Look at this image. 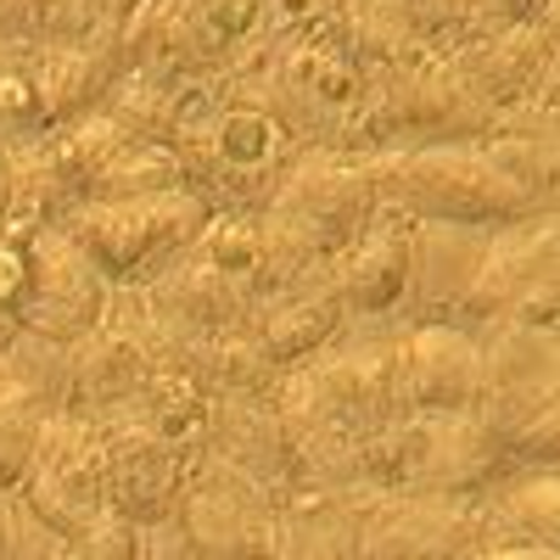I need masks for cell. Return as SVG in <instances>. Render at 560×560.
Segmentation results:
<instances>
[{
	"label": "cell",
	"mask_w": 560,
	"mask_h": 560,
	"mask_svg": "<svg viewBox=\"0 0 560 560\" xmlns=\"http://www.w3.org/2000/svg\"><path fill=\"white\" fill-rule=\"evenodd\" d=\"M208 202L197 191H147V197H118V202H90L68 236L90 253L107 280H158L185 253L202 242Z\"/></svg>",
	"instance_id": "obj_1"
},
{
	"label": "cell",
	"mask_w": 560,
	"mask_h": 560,
	"mask_svg": "<svg viewBox=\"0 0 560 560\" xmlns=\"http://www.w3.org/2000/svg\"><path fill=\"white\" fill-rule=\"evenodd\" d=\"M39 522H51L62 538H79L107 516V443L96 420L84 415H45L39 443L23 482L12 488Z\"/></svg>",
	"instance_id": "obj_2"
},
{
	"label": "cell",
	"mask_w": 560,
	"mask_h": 560,
	"mask_svg": "<svg viewBox=\"0 0 560 560\" xmlns=\"http://www.w3.org/2000/svg\"><path fill=\"white\" fill-rule=\"evenodd\" d=\"M12 308L39 342H84L107 314V275L68 230H39L23 258V287Z\"/></svg>",
	"instance_id": "obj_3"
},
{
	"label": "cell",
	"mask_w": 560,
	"mask_h": 560,
	"mask_svg": "<svg viewBox=\"0 0 560 560\" xmlns=\"http://www.w3.org/2000/svg\"><path fill=\"white\" fill-rule=\"evenodd\" d=\"M179 527L202 560H275L280 522L264 488L224 459H208L179 493Z\"/></svg>",
	"instance_id": "obj_4"
},
{
	"label": "cell",
	"mask_w": 560,
	"mask_h": 560,
	"mask_svg": "<svg viewBox=\"0 0 560 560\" xmlns=\"http://www.w3.org/2000/svg\"><path fill=\"white\" fill-rule=\"evenodd\" d=\"M107 443V510L129 527H152L179 510L185 493V443L158 432L135 404H124L118 420L96 427Z\"/></svg>",
	"instance_id": "obj_5"
},
{
	"label": "cell",
	"mask_w": 560,
	"mask_h": 560,
	"mask_svg": "<svg viewBox=\"0 0 560 560\" xmlns=\"http://www.w3.org/2000/svg\"><path fill=\"white\" fill-rule=\"evenodd\" d=\"M152 382V359L140 353L129 331H90L79 353L68 359V393L73 404H129Z\"/></svg>",
	"instance_id": "obj_6"
},
{
	"label": "cell",
	"mask_w": 560,
	"mask_h": 560,
	"mask_svg": "<svg viewBox=\"0 0 560 560\" xmlns=\"http://www.w3.org/2000/svg\"><path fill=\"white\" fill-rule=\"evenodd\" d=\"M337 325V303L319 298V292H303V298H275L258 319V348L269 353V364H292L303 359L308 348H319V337Z\"/></svg>",
	"instance_id": "obj_7"
},
{
	"label": "cell",
	"mask_w": 560,
	"mask_h": 560,
	"mask_svg": "<svg viewBox=\"0 0 560 560\" xmlns=\"http://www.w3.org/2000/svg\"><path fill=\"white\" fill-rule=\"evenodd\" d=\"M39 427H45L39 393L28 382H0V499L23 482L34 443H39Z\"/></svg>",
	"instance_id": "obj_8"
},
{
	"label": "cell",
	"mask_w": 560,
	"mask_h": 560,
	"mask_svg": "<svg viewBox=\"0 0 560 560\" xmlns=\"http://www.w3.org/2000/svg\"><path fill=\"white\" fill-rule=\"evenodd\" d=\"M0 538H7V560H62L68 549V538L51 522H39L18 493L0 499Z\"/></svg>",
	"instance_id": "obj_9"
},
{
	"label": "cell",
	"mask_w": 560,
	"mask_h": 560,
	"mask_svg": "<svg viewBox=\"0 0 560 560\" xmlns=\"http://www.w3.org/2000/svg\"><path fill=\"white\" fill-rule=\"evenodd\" d=\"M147 555V538H140V527H129L124 516H107L96 527H84L79 538H68L62 560H140Z\"/></svg>",
	"instance_id": "obj_10"
},
{
	"label": "cell",
	"mask_w": 560,
	"mask_h": 560,
	"mask_svg": "<svg viewBox=\"0 0 560 560\" xmlns=\"http://www.w3.org/2000/svg\"><path fill=\"white\" fill-rule=\"evenodd\" d=\"M420 353H427V359H420V387H427L432 398L454 382L459 387V376H465V359H459V348H448V342H427V348H420Z\"/></svg>",
	"instance_id": "obj_11"
},
{
	"label": "cell",
	"mask_w": 560,
	"mask_h": 560,
	"mask_svg": "<svg viewBox=\"0 0 560 560\" xmlns=\"http://www.w3.org/2000/svg\"><path fill=\"white\" fill-rule=\"evenodd\" d=\"M12 202V163H7V152H0V208Z\"/></svg>",
	"instance_id": "obj_12"
},
{
	"label": "cell",
	"mask_w": 560,
	"mask_h": 560,
	"mask_svg": "<svg viewBox=\"0 0 560 560\" xmlns=\"http://www.w3.org/2000/svg\"><path fill=\"white\" fill-rule=\"evenodd\" d=\"M499 560H544V555H499Z\"/></svg>",
	"instance_id": "obj_13"
},
{
	"label": "cell",
	"mask_w": 560,
	"mask_h": 560,
	"mask_svg": "<svg viewBox=\"0 0 560 560\" xmlns=\"http://www.w3.org/2000/svg\"><path fill=\"white\" fill-rule=\"evenodd\" d=\"M0 560H7V538H0Z\"/></svg>",
	"instance_id": "obj_14"
}]
</instances>
